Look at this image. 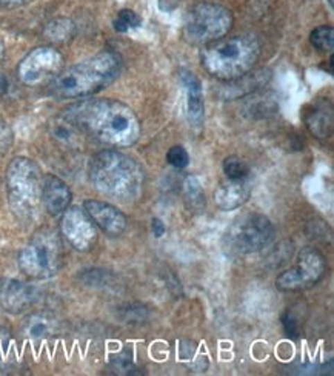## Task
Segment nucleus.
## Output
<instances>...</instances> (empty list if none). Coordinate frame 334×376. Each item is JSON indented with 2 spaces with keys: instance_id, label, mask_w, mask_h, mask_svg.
Here are the masks:
<instances>
[{
  "instance_id": "31",
  "label": "nucleus",
  "mask_w": 334,
  "mask_h": 376,
  "mask_svg": "<svg viewBox=\"0 0 334 376\" xmlns=\"http://www.w3.org/2000/svg\"><path fill=\"white\" fill-rule=\"evenodd\" d=\"M33 2V0H0V5L6 6V8H17V6H22Z\"/></svg>"
},
{
  "instance_id": "27",
  "label": "nucleus",
  "mask_w": 334,
  "mask_h": 376,
  "mask_svg": "<svg viewBox=\"0 0 334 376\" xmlns=\"http://www.w3.org/2000/svg\"><path fill=\"white\" fill-rule=\"evenodd\" d=\"M166 161H168V164L173 165L174 169L182 170L190 164V155H188V151L182 145H174V147H171L168 153H166Z\"/></svg>"
},
{
  "instance_id": "17",
  "label": "nucleus",
  "mask_w": 334,
  "mask_h": 376,
  "mask_svg": "<svg viewBox=\"0 0 334 376\" xmlns=\"http://www.w3.org/2000/svg\"><path fill=\"white\" fill-rule=\"evenodd\" d=\"M180 80L184 83L186 96V117L191 127L200 128L205 117V102L202 93V83L197 76L188 69L180 71Z\"/></svg>"
},
{
  "instance_id": "33",
  "label": "nucleus",
  "mask_w": 334,
  "mask_h": 376,
  "mask_svg": "<svg viewBox=\"0 0 334 376\" xmlns=\"http://www.w3.org/2000/svg\"><path fill=\"white\" fill-rule=\"evenodd\" d=\"M2 53H3V42L0 40V54H2Z\"/></svg>"
},
{
  "instance_id": "14",
  "label": "nucleus",
  "mask_w": 334,
  "mask_h": 376,
  "mask_svg": "<svg viewBox=\"0 0 334 376\" xmlns=\"http://www.w3.org/2000/svg\"><path fill=\"white\" fill-rule=\"evenodd\" d=\"M37 289L33 285L6 280L0 284V305L10 313H22L37 301Z\"/></svg>"
},
{
  "instance_id": "10",
  "label": "nucleus",
  "mask_w": 334,
  "mask_h": 376,
  "mask_svg": "<svg viewBox=\"0 0 334 376\" xmlns=\"http://www.w3.org/2000/svg\"><path fill=\"white\" fill-rule=\"evenodd\" d=\"M64 55L53 46H39L28 53L17 67V76L28 87L53 80L62 71Z\"/></svg>"
},
{
  "instance_id": "15",
  "label": "nucleus",
  "mask_w": 334,
  "mask_h": 376,
  "mask_svg": "<svg viewBox=\"0 0 334 376\" xmlns=\"http://www.w3.org/2000/svg\"><path fill=\"white\" fill-rule=\"evenodd\" d=\"M253 185L245 179H227L214 190V202L220 210L231 212L245 205L252 196Z\"/></svg>"
},
{
  "instance_id": "2",
  "label": "nucleus",
  "mask_w": 334,
  "mask_h": 376,
  "mask_svg": "<svg viewBox=\"0 0 334 376\" xmlns=\"http://www.w3.org/2000/svg\"><path fill=\"white\" fill-rule=\"evenodd\" d=\"M88 176L97 191L116 200L134 202L143 193L142 165L117 150H103L94 155Z\"/></svg>"
},
{
  "instance_id": "5",
  "label": "nucleus",
  "mask_w": 334,
  "mask_h": 376,
  "mask_svg": "<svg viewBox=\"0 0 334 376\" xmlns=\"http://www.w3.org/2000/svg\"><path fill=\"white\" fill-rule=\"evenodd\" d=\"M40 166L28 157H16L6 169V190L12 213L24 221L36 218L42 204Z\"/></svg>"
},
{
  "instance_id": "21",
  "label": "nucleus",
  "mask_w": 334,
  "mask_h": 376,
  "mask_svg": "<svg viewBox=\"0 0 334 376\" xmlns=\"http://www.w3.org/2000/svg\"><path fill=\"white\" fill-rule=\"evenodd\" d=\"M184 202L186 210L191 213H202L205 210L206 199L199 178L188 176L184 180Z\"/></svg>"
},
{
  "instance_id": "11",
  "label": "nucleus",
  "mask_w": 334,
  "mask_h": 376,
  "mask_svg": "<svg viewBox=\"0 0 334 376\" xmlns=\"http://www.w3.org/2000/svg\"><path fill=\"white\" fill-rule=\"evenodd\" d=\"M62 214L64 216L60 221V232L69 246L78 252L91 250L96 246L99 234H97L96 224L83 210V207H68Z\"/></svg>"
},
{
  "instance_id": "30",
  "label": "nucleus",
  "mask_w": 334,
  "mask_h": 376,
  "mask_svg": "<svg viewBox=\"0 0 334 376\" xmlns=\"http://www.w3.org/2000/svg\"><path fill=\"white\" fill-rule=\"evenodd\" d=\"M151 228H152V233H155L156 238H162V236H164L165 232H166L165 224L162 222V219H159V218H152V221H151Z\"/></svg>"
},
{
  "instance_id": "25",
  "label": "nucleus",
  "mask_w": 334,
  "mask_h": 376,
  "mask_svg": "<svg viewBox=\"0 0 334 376\" xmlns=\"http://www.w3.org/2000/svg\"><path fill=\"white\" fill-rule=\"evenodd\" d=\"M301 311L296 310V305L293 307H290L287 311H285V315L282 316V324L285 333H287L288 336L291 338H299L302 332V323H301Z\"/></svg>"
},
{
  "instance_id": "18",
  "label": "nucleus",
  "mask_w": 334,
  "mask_h": 376,
  "mask_svg": "<svg viewBox=\"0 0 334 376\" xmlns=\"http://www.w3.org/2000/svg\"><path fill=\"white\" fill-rule=\"evenodd\" d=\"M305 123H307V128L310 133L321 139H328L333 133V111L331 108L326 110L325 105L315 107L310 113L305 116Z\"/></svg>"
},
{
  "instance_id": "6",
  "label": "nucleus",
  "mask_w": 334,
  "mask_h": 376,
  "mask_svg": "<svg viewBox=\"0 0 334 376\" xmlns=\"http://www.w3.org/2000/svg\"><path fill=\"white\" fill-rule=\"evenodd\" d=\"M64 247L59 233L45 227L33 234L19 253V268L31 280H50L59 273Z\"/></svg>"
},
{
  "instance_id": "22",
  "label": "nucleus",
  "mask_w": 334,
  "mask_h": 376,
  "mask_svg": "<svg viewBox=\"0 0 334 376\" xmlns=\"http://www.w3.org/2000/svg\"><path fill=\"white\" fill-rule=\"evenodd\" d=\"M76 26L69 19L65 17H59L51 20L50 24L45 28V37L51 42H55V44H64V42H68L74 36Z\"/></svg>"
},
{
  "instance_id": "13",
  "label": "nucleus",
  "mask_w": 334,
  "mask_h": 376,
  "mask_svg": "<svg viewBox=\"0 0 334 376\" xmlns=\"http://www.w3.org/2000/svg\"><path fill=\"white\" fill-rule=\"evenodd\" d=\"M271 79V71L267 68L261 69H252L245 74L239 76V78L231 80H222V85L218 89V96L225 101L239 99L247 94H252L257 89H261L267 85Z\"/></svg>"
},
{
  "instance_id": "24",
  "label": "nucleus",
  "mask_w": 334,
  "mask_h": 376,
  "mask_svg": "<svg viewBox=\"0 0 334 376\" xmlns=\"http://www.w3.org/2000/svg\"><path fill=\"white\" fill-rule=\"evenodd\" d=\"M222 169L228 179H245L249 175V165L239 156H228Z\"/></svg>"
},
{
  "instance_id": "9",
  "label": "nucleus",
  "mask_w": 334,
  "mask_h": 376,
  "mask_svg": "<svg viewBox=\"0 0 334 376\" xmlns=\"http://www.w3.org/2000/svg\"><path fill=\"white\" fill-rule=\"evenodd\" d=\"M326 259L325 256L315 247L304 248L297 256V262L295 267L282 271L276 277V287L281 291H304L324 280L326 275Z\"/></svg>"
},
{
  "instance_id": "23",
  "label": "nucleus",
  "mask_w": 334,
  "mask_h": 376,
  "mask_svg": "<svg viewBox=\"0 0 334 376\" xmlns=\"http://www.w3.org/2000/svg\"><path fill=\"white\" fill-rule=\"evenodd\" d=\"M310 42L316 50L331 53L334 48V28L330 25L317 26L310 34Z\"/></svg>"
},
{
  "instance_id": "3",
  "label": "nucleus",
  "mask_w": 334,
  "mask_h": 376,
  "mask_svg": "<svg viewBox=\"0 0 334 376\" xmlns=\"http://www.w3.org/2000/svg\"><path fill=\"white\" fill-rule=\"evenodd\" d=\"M122 71V58L102 51L60 71L50 82V93L58 99H83L111 85Z\"/></svg>"
},
{
  "instance_id": "4",
  "label": "nucleus",
  "mask_w": 334,
  "mask_h": 376,
  "mask_svg": "<svg viewBox=\"0 0 334 376\" xmlns=\"http://www.w3.org/2000/svg\"><path fill=\"white\" fill-rule=\"evenodd\" d=\"M259 58V40L249 34L218 39L200 51L202 67L219 80H231L252 71Z\"/></svg>"
},
{
  "instance_id": "7",
  "label": "nucleus",
  "mask_w": 334,
  "mask_h": 376,
  "mask_svg": "<svg viewBox=\"0 0 334 376\" xmlns=\"http://www.w3.org/2000/svg\"><path fill=\"white\" fill-rule=\"evenodd\" d=\"M273 239L274 225L270 218L261 213H247L239 216L227 230L222 246L227 255L238 257L261 252Z\"/></svg>"
},
{
  "instance_id": "8",
  "label": "nucleus",
  "mask_w": 334,
  "mask_h": 376,
  "mask_svg": "<svg viewBox=\"0 0 334 376\" xmlns=\"http://www.w3.org/2000/svg\"><path fill=\"white\" fill-rule=\"evenodd\" d=\"M231 26L233 14L225 6L197 3L186 14L182 36L190 45L205 46L227 36Z\"/></svg>"
},
{
  "instance_id": "32",
  "label": "nucleus",
  "mask_w": 334,
  "mask_h": 376,
  "mask_svg": "<svg viewBox=\"0 0 334 376\" xmlns=\"http://www.w3.org/2000/svg\"><path fill=\"white\" fill-rule=\"evenodd\" d=\"M6 89H8V80H6L3 76H0V96L5 94Z\"/></svg>"
},
{
  "instance_id": "20",
  "label": "nucleus",
  "mask_w": 334,
  "mask_h": 376,
  "mask_svg": "<svg viewBox=\"0 0 334 376\" xmlns=\"http://www.w3.org/2000/svg\"><path fill=\"white\" fill-rule=\"evenodd\" d=\"M58 327V321L48 313H34L25 321L24 332L31 339H45L51 336Z\"/></svg>"
},
{
  "instance_id": "1",
  "label": "nucleus",
  "mask_w": 334,
  "mask_h": 376,
  "mask_svg": "<svg viewBox=\"0 0 334 376\" xmlns=\"http://www.w3.org/2000/svg\"><path fill=\"white\" fill-rule=\"evenodd\" d=\"M64 114L83 131L109 147L127 148L134 145L142 133L137 114L116 99H87L68 107Z\"/></svg>"
},
{
  "instance_id": "29",
  "label": "nucleus",
  "mask_w": 334,
  "mask_h": 376,
  "mask_svg": "<svg viewBox=\"0 0 334 376\" xmlns=\"http://www.w3.org/2000/svg\"><path fill=\"white\" fill-rule=\"evenodd\" d=\"M111 366L116 372L119 373H130L131 367H133V359H131V353L128 350L122 352L121 354H117L113 359H111Z\"/></svg>"
},
{
  "instance_id": "16",
  "label": "nucleus",
  "mask_w": 334,
  "mask_h": 376,
  "mask_svg": "<svg viewBox=\"0 0 334 376\" xmlns=\"http://www.w3.org/2000/svg\"><path fill=\"white\" fill-rule=\"evenodd\" d=\"M73 194L69 187L60 178L45 175L42 180V204L51 216L64 213L71 204Z\"/></svg>"
},
{
  "instance_id": "12",
  "label": "nucleus",
  "mask_w": 334,
  "mask_h": 376,
  "mask_svg": "<svg viewBox=\"0 0 334 376\" xmlns=\"http://www.w3.org/2000/svg\"><path fill=\"white\" fill-rule=\"evenodd\" d=\"M83 210L88 213L89 218L108 236H121L128 225V219L119 208L108 204V202L87 199L83 202Z\"/></svg>"
},
{
  "instance_id": "28",
  "label": "nucleus",
  "mask_w": 334,
  "mask_h": 376,
  "mask_svg": "<svg viewBox=\"0 0 334 376\" xmlns=\"http://www.w3.org/2000/svg\"><path fill=\"white\" fill-rule=\"evenodd\" d=\"M11 350H12V338L8 329L0 327V366H8L11 363Z\"/></svg>"
},
{
  "instance_id": "26",
  "label": "nucleus",
  "mask_w": 334,
  "mask_h": 376,
  "mask_svg": "<svg viewBox=\"0 0 334 376\" xmlns=\"http://www.w3.org/2000/svg\"><path fill=\"white\" fill-rule=\"evenodd\" d=\"M142 19L137 16V14L133 10H122L117 14V17L114 19V30L117 33H127L133 28L141 26Z\"/></svg>"
},
{
  "instance_id": "19",
  "label": "nucleus",
  "mask_w": 334,
  "mask_h": 376,
  "mask_svg": "<svg viewBox=\"0 0 334 376\" xmlns=\"http://www.w3.org/2000/svg\"><path fill=\"white\" fill-rule=\"evenodd\" d=\"M50 133L55 141L64 145H76L83 136V131L64 113L53 119L50 123Z\"/></svg>"
}]
</instances>
